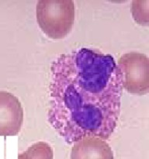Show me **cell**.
Here are the masks:
<instances>
[{
	"mask_svg": "<svg viewBox=\"0 0 149 159\" xmlns=\"http://www.w3.org/2000/svg\"><path fill=\"white\" fill-rule=\"evenodd\" d=\"M47 120L68 144L94 137L108 140L120 114L123 85L111 54L82 47L51 63Z\"/></svg>",
	"mask_w": 149,
	"mask_h": 159,
	"instance_id": "6da1fadb",
	"label": "cell"
},
{
	"mask_svg": "<svg viewBox=\"0 0 149 159\" xmlns=\"http://www.w3.org/2000/svg\"><path fill=\"white\" fill-rule=\"evenodd\" d=\"M72 0H40L36 6L37 21L48 37L63 39L72 30L74 21Z\"/></svg>",
	"mask_w": 149,
	"mask_h": 159,
	"instance_id": "7a4b0ae2",
	"label": "cell"
},
{
	"mask_svg": "<svg viewBox=\"0 0 149 159\" xmlns=\"http://www.w3.org/2000/svg\"><path fill=\"white\" fill-rule=\"evenodd\" d=\"M122 85L131 94L145 95L149 92V59L137 52L124 54L116 64Z\"/></svg>",
	"mask_w": 149,
	"mask_h": 159,
	"instance_id": "3957f363",
	"label": "cell"
},
{
	"mask_svg": "<svg viewBox=\"0 0 149 159\" xmlns=\"http://www.w3.org/2000/svg\"><path fill=\"white\" fill-rule=\"evenodd\" d=\"M23 121V109L17 97L0 91V136H16Z\"/></svg>",
	"mask_w": 149,
	"mask_h": 159,
	"instance_id": "277c9868",
	"label": "cell"
},
{
	"mask_svg": "<svg viewBox=\"0 0 149 159\" xmlns=\"http://www.w3.org/2000/svg\"><path fill=\"white\" fill-rule=\"evenodd\" d=\"M71 159H113V153L106 141L88 137L74 144Z\"/></svg>",
	"mask_w": 149,
	"mask_h": 159,
	"instance_id": "5b68a950",
	"label": "cell"
},
{
	"mask_svg": "<svg viewBox=\"0 0 149 159\" xmlns=\"http://www.w3.org/2000/svg\"><path fill=\"white\" fill-rule=\"evenodd\" d=\"M18 159H53V150L46 142H37L19 155Z\"/></svg>",
	"mask_w": 149,
	"mask_h": 159,
	"instance_id": "8992f818",
	"label": "cell"
},
{
	"mask_svg": "<svg viewBox=\"0 0 149 159\" xmlns=\"http://www.w3.org/2000/svg\"><path fill=\"white\" fill-rule=\"evenodd\" d=\"M142 6H140L139 1H134L133 2V16L134 18L135 21L137 23H141V24H148V20H147L143 15H142V12L144 13V12L145 13H148V9H143Z\"/></svg>",
	"mask_w": 149,
	"mask_h": 159,
	"instance_id": "52a82bcc",
	"label": "cell"
}]
</instances>
